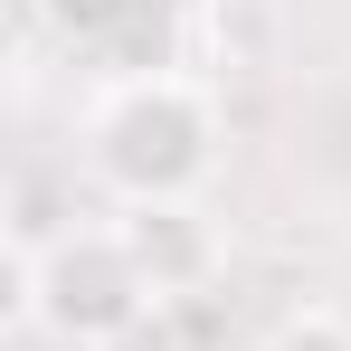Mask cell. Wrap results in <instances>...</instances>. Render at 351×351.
Segmentation results:
<instances>
[{
    "instance_id": "obj_4",
    "label": "cell",
    "mask_w": 351,
    "mask_h": 351,
    "mask_svg": "<svg viewBox=\"0 0 351 351\" xmlns=\"http://www.w3.org/2000/svg\"><path fill=\"white\" fill-rule=\"evenodd\" d=\"M66 228H76V209H58V180H48V171H19V180H10V199H0V237H10V266L48 256Z\"/></svg>"
},
{
    "instance_id": "obj_2",
    "label": "cell",
    "mask_w": 351,
    "mask_h": 351,
    "mask_svg": "<svg viewBox=\"0 0 351 351\" xmlns=\"http://www.w3.org/2000/svg\"><path fill=\"white\" fill-rule=\"evenodd\" d=\"M10 285H19L29 332H48L58 351H114L162 313V294L143 285V266H133L114 219H76L48 256L10 266Z\"/></svg>"
},
{
    "instance_id": "obj_3",
    "label": "cell",
    "mask_w": 351,
    "mask_h": 351,
    "mask_svg": "<svg viewBox=\"0 0 351 351\" xmlns=\"http://www.w3.org/2000/svg\"><path fill=\"white\" fill-rule=\"evenodd\" d=\"M114 228L162 304H190L228 276V219L209 199H143V209H114Z\"/></svg>"
},
{
    "instance_id": "obj_1",
    "label": "cell",
    "mask_w": 351,
    "mask_h": 351,
    "mask_svg": "<svg viewBox=\"0 0 351 351\" xmlns=\"http://www.w3.org/2000/svg\"><path fill=\"white\" fill-rule=\"evenodd\" d=\"M219 86L190 76V66H143V76H114L86 114V162L114 190V209H143V199H209L219 180Z\"/></svg>"
},
{
    "instance_id": "obj_5",
    "label": "cell",
    "mask_w": 351,
    "mask_h": 351,
    "mask_svg": "<svg viewBox=\"0 0 351 351\" xmlns=\"http://www.w3.org/2000/svg\"><path fill=\"white\" fill-rule=\"evenodd\" d=\"M266 351H351V313H332V304H304V313H285V323L266 332Z\"/></svg>"
}]
</instances>
